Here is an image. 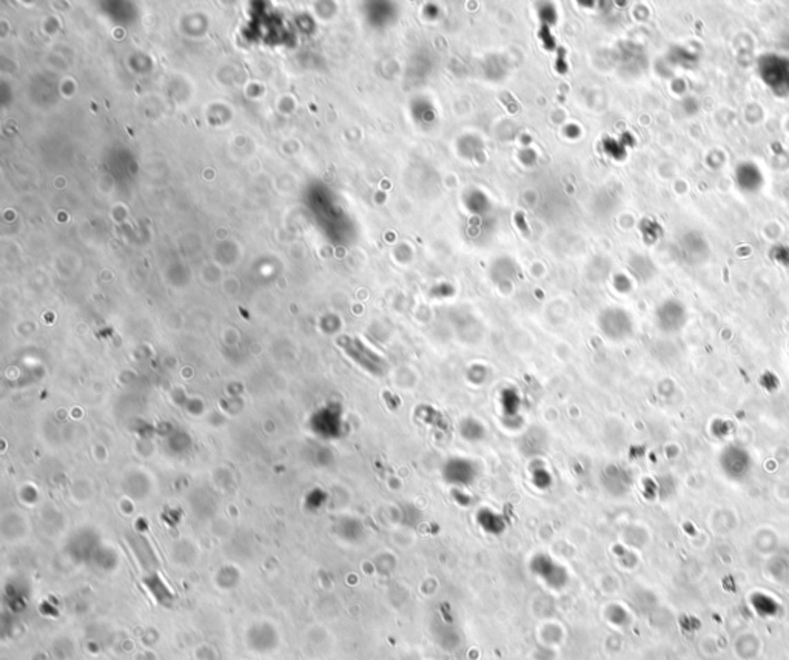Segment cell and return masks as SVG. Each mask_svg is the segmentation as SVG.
<instances>
[{
    "mask_svg": "<svg viewBox=\"0 0 789 660\" xmlns=\"http://www.w3.org/2000/svg\"><path fill=\"white\" fill-rule=\"evenodd\" d=\"M759 76L774 96H789V57L781 55H763L757 64Z\"/></svg>",
    "mask_w": 789,
    "mask_h": 660,
    "instance_id": "1",
    "label": "cell"
},
{
    "mask_svg": "<svg viewBox=\"0 0 789 660\" xmlns=\"http://www.w3.org/2000/svg\"><path fill=\"white\" fill-rule=\"evenodd\" d=\"M442 477L449 485L469 486L476 478V465L466 457H452L442 466Z\"/></svg>",
    "mask_w": 789,
    "mask_h": 660,
    "instance_id": "2",
    "label": "cell"
},
{
    "mask_svg": "<svg viewBox=\"0 0 789 660\" xmlns=\"http://www.w3.org/2000/svg\"><path fill=\"white\" fill-rule=\"evenodd\" d=\"M735 182L745 193H757L765 184V176L754 162H741L735 168Z\"/></svg>",
    "mask_w": 789,
    "mask_h": 660,
    "instance_id": "3",
    "label": "cell"
},
{
    "mask_svg": "<svg viewBox=\"0 0 789 660\" xmlns=\"http://www.w3.org/2000/svg\"><path fill=\"white\" fill-rule=\"evenodd\" d=\"M660 321L665 329L668 330H677L680 329L686 321V312L685 309L680 306V302L669 301L665 302L661 312H660Z\"/></svg>",
    "mask_w": 789,
    "mask_h": 660,
    "instance_id": "4",
    "label": "cell"
},
{
    "mask_svg": "<svg viewBox=\"0 0 789 660\" xmlns=\"http://www.w3.org/2000/svg\"><path fill=\"white\" fill-rule=\"evenodd\" d=\"M461 437L467 441H481L486 437V427L475 418H466L460 423Z\"/></svg>",
    "mask_w": 789,
    "mask_h": 660,
    "instance_id": "5",
    "label": "cell"
},
{
    "mask_svg": "<svg viewBox=\"0 0 789 660\" xmlns=\"http://www.w3.org/2000/svg\"><path fill=\"white\" fill-rule=\"evenodd\" d=\"M683 247H685V255L689 256V260H695L697 256H701L706 250V241L700 233H688L683 241Z\"/></svg>",
    "mask_w": 789,
    "mask_h": 660,
    "instance_id": "6",
    "label": "cell"
},
{
    "mask_svg": "<svg viewBox=\"0 0 789 660\" xmlns=\"http://www.w3.org/2000/svg\"><path fill=\"white\" fill-rule=\"evenodd\" d=\"M500 405L503 412L509 415V417H514V415L518 414L521 406V398L518 392H516L515 389H505V391L501 392Z\"/></svg>",
    "mask_w": 789,
    "mask_h": 660,
    "instance_id": "7",
    "label": "cell"
},
{
    "mask_svg": "<svg viewBox=\"0 0 789 660\" xmlns=\"http://www.w3.org/2000/svg\"><path fill=\"white\" fill-rule=\"evenodd\" d=\"M771 256H772V258H774L775 261H777V262L785 264V266H788V264H789V247H788V246H777V247H774L772 252H771Z\"/></svg>",
    "mask_w": 789,
    "mask_h": 660,
    "instance_id": "8",
    "label": "cell"
}]
</instances>
